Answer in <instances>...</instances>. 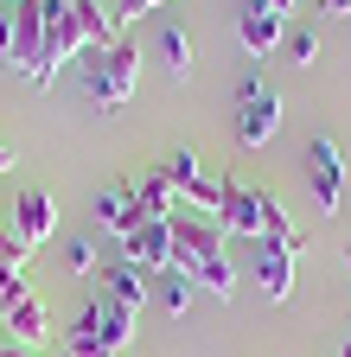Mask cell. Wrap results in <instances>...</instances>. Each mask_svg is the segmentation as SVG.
<instances>
[{
  "instance_id": "f1b7e54d",
  "label": "cell",
  "mask_w": 351,
  "mask_h": 357,
  "mask_svg": "<svg viewBox=\"0 0 351 357\" xmlns=\"http://www.w3.org/2000/svg\"><path fill=\"white\" fill-rule=\"evenodd\" d=\"M7 357H32V351H26V344H13V351H7Z\"/></svg>"
},
{
  "instance_id": "ac0fdd59",
  "label": "cell",
  "mask_w": 351,
  "mask_h": 357,
  "mask_svg": "<svg viewBox=\"0 0 351 357\" xmlns=\"http://www.w3.org/2000/svg\"><path fill=\"white\" fill-rule=\"evenodd\" d=\"M0 326H7V338H13V344H26V351L52 338V319H45V306H38L32 294H26V300H20V306L7 312V319H0Z\"/></svg>"
},
{
  "instance_id": "7c38bea8",
  "label": "cell",
  "mask_w": 351,
  "mask_h": 357,
  "mask_svg": "<svg viewBox=\"0 0 351 357\" xmlns=\"http://www.w3.org/2000/svg\"><path fill=\"white\" fill-rule=\"evenodd\" d=\"M96 275H103V287H96V294H103V300H115V306H128V312H141V306L154 300L147 275H141L135 261H121V255H115L109 268H96Z\"/></svg>"
},
{
  "instance_id": "277c9868",
  "label": "cell",
  "mask_w": 351,
  "mask_h": 357,
  "mask_svg": "<svg viewBox=\"0 0 351 357\" xmlns=\"http://www.w3.org/2000/svg\"><path fill=\"white\" fill-rule=\"evenodd\" d=\"M275 134H281V96L262 83V70H249L243 89H237V141L255 153V147H269Z\"/></svg>"
},
{
  "instance_id": "5b68a950",
  "label": "cell",
  "mask_w": 351,
  "mask_h": 357,
  "mask_svg": "<svg viewBox=\"0 0 351 357\" xmlns=\"http://www.w3.org/2000/svg\"><path fill=\"white\" fill-rule=\"evenodd\" d=\"M306 192H313V204L326 217L345 204V153H338V141H326V134L306 141Z\"/></svg>"
},
{
  "instance_id": "3957f363",
  "label": "cell",
  "mask_w": 351,
  "mask_h": 357,
  "mask_svg": "<svg viewBox=\"0 0 351 357\" xmlns=\"http://www.w3.org/2000/svg\"><path fill=\"white\" fill-rule=\"evenodd\" d=\"M38 7H45V58H38V70H32V89H52V83L64 77V64H70L90 38H83L70 0H38Z\"/></svg>"
},
{
  "instance_id": "4dcf8cb0",
  "label": "cell",
  "mask_w": 351,
  "mask_h": 357,
  "mask_svg": "<svg viewBox=\"0 0 351 357\" xmlns=\"http://www.w3.org/2000/svg\"><path fill=\"white\" fill-rule=\"evenodd\" d=\"M7 7H20V0H7Z\"/></svg>"
},
{
  "instance_id": "2e32d148",
  "label": "cell",
  "mask_w": 351,
  "mask_h": 357,
  "mask_svg": "<svg viewBox=\"0 0 351 357\" xmlns=\"http://www.w3.org/2000/svg\"><path fill=\"white\" fill-rule=\"evenodd\" d=\"M70 13H77V26H83V38L96 45V52H109V45H121L128 32H121V20L103 7V0H70Z\"/></svg>"
},
{
  "instance_id": "cb8c5ba5",
  "label": "cell",
  "mask_w": 351,
  "mask_h": 357,
  "mask_svg": "<svg viewBox=\"0 0 351 357\" xmlns=\"http://www.w3.org/2000/svg\"><path fill=\"white\" fill-rule=\"evenodd\" d=\"M147 7H160V0H121V13H115V20H121V26H128V20H141V13H147Z\"/></svg>"
},
{
  "instance_id": "5bb4252c",
  "label": "cell",
  "mask_w": 351,
  "mask_h": 357,
  "mask_svg": "<svg viewBox=\"0 0 351 357\" xmlns=\"http://www.w3.org/2000/svg\"><path fill=\"white\" fill-rule=\"evenodd\" d=\"M281 38H287V13L255 7V0H249V13H243V52H249V58H269Z\"/></svg>"
},
{
  "instance_id": "484cf974",
  "label": "cell",
  "mask_w": 351,
  "mask_h": 357,
  "mask_svg": "<svg viewBox=\"0 0 351 357\" xmlns=\"http://www.w3.org/2000/svg\"><path fill=\"white\" fill-rule=\"evenodd\" d=\"M7 166H13V147H7V141H0V172H7Z\"/></svg>"
},
{
  "instance_id": "603a6c76",
  "label": "cell",
  "mask_w": 351,
  "mask_h": 357,
  "mask_svg": "<svg viewBox=\"0 0 351 357\" xmlns=\"http://www.w3.org/2000/svg\"><path fill=\"white\" fill-rule=\"evenodd\" d=\"M287 58H294V64H313V58H320V38H313V32H294V38H287Z\"/></svg>"
},
{
  "instance_id": "44dd1931",
  "label": "cell",
  "mask_w": 351,
  "mask_h": 357,
  "mask_svg": "<svg viewBox=\"0 0 351 357\" xmlns=\"http://www.w3.org/2000/svg\"><path fill=\"white\" fill-rule=\"evenodd\" d=\"M26 294H32V287H26V268H0V319H7Z\"/></svg>"
},
{
  "instance_id": "8fae6325",
  "label": "cell",
  "mask_w": 351,
  "mask_h": 357,
  "mask_svg": "<svg viewBox=\"0 0 351 357\" xmlns=\"http://www.w3.org/2000/svg\"><path fill=\"white\" fill-rule=\"evenodd\" d=\"M121 261H135L141 275H166L172 268V230L166 223H141V230L121 243Z\"/></svg>"
},
{
  "instance_id": "9a60e30c",
  "label": "cell",
  "mask_w": 351,
  "mask_h": 357,
  "mask_svg": "<svg viewBox=\"0 0 351 357\" xmlns=\"http://www.w3.org/2000/svg\"><path fill=\"white\" fill-rule=\"evenodd\" d=\"M262 243H275V249H294V255H306V236L294 230V211H287L275 192H262Z\"/></svg>"
},
{
  "instance_id": "f546056e",
  "label": "cell",
  "mask_w": 351,
  "mask_h": 357,
  "mask_svg": "<svg viewBox=\"0 0 351 357\" xmlns=\"http://www.w3.org/2000/svg\"><path fill=\"white\" fill-rule=\"evenodd\" d=\"M345 268H351V249H345Z\"/></svg>"
},
{
  "instance_id": "30bf717a",
  "label": "cell",
  "mask_w": 351,
  "mask_h": 357,
  "mask_svg": "<svg viewBox=\"0 0 351 357\" xmlns=\"http://www.w3.org/2000/svg\"><path fill=\"white\" fill-rule=\"evenodd\" d=\"M217 223H224V236H255V243H262V192H249V185H237V178H224Z\"/></svg>"
},
{
  "instance_id": "6da1fadb",
  "label": "cell",
  "mask_w": 351,
  "mask_h": 357,
  "mask_svg": "<svg viewBox=\"0 0 351 357\" xmlns=\"http://www.w3.org/2000/svg\"><path fill=\"white\" fill-rule=\"evenodd\" d=\"M166 230H172V268H179V275H192L198 287H211V294L230 300L237 268H230V255H224V223L204 217V211H172Z\"/></svg>"
},
{
  "instance_id": "7a4b0ae2",
  "label": "cell",
  "mask_w": 351,
  "mask_h": 357,
  "mask_svg": "<svg viewBox=\"0 0 351 357\" xmlns=\"http://www.w3.org/2000/svg\"><path fill=\"white\" fill-rule=\"evenodd\" d=\"M135 77H141V45H135V38H121V45H109V52H96V64L83 70L96 109H121L128 96H135Z\"/></svg>"
},
{
  "instance_id": "ba28073f",
  "label": "cell",
  "mask_w": 351,
  "mask_h": 357,
  "mask_svg": "<svg viewBox=\"0 0 351 357\" xmlns=\"http://www.w3.org/2000/svg\"><path fill=\"white\" fill-rule=\"evenodd\" d=\"M147 223V211H141V198H135V185H103L96 192V230L103 236H115V243H128Z\"/></svg>"
},
{
  "instance_id": "d6986e66",
  "label": "cell",
  "mask_w": 351,
  "mask_h": 357,
  "mask_svg": "<svg viewBox=\"0 0 351 357\" xmlns=\"http://www.w3.org/2000/svg\"><path fill=\"white\" fill-rule=\"evenodd\" d=\"M160 58H166L172 83H186V77H192V32L166 20V32H160Z\"/></svg>"
},
{
  "instance_id": "ffe728a7",
  "label": "cell",
  "mask_w": 351,
  "mask_h": 357,
  "mask_svg": "<svg viewBox=\"0 0 351 357\" xmlns=\"http://www.w3.org/2000/svg\"><path fill=\"white\" fill-rule=\"evenodd\" d=\"M147 287H154V300L172 312V319H179V312L192 306V287H198V281H192V275H179V268H166V275H160V281H147Z\"/></svg>"
},
{
  "instance_id": "4fadbf2b",
  "label": "cell",
  "mask_w": 351,
  "mask_h": 357,
  "mask_svg": "<svg viewBox=\"0 0 351 357\" xmlns=\"http://www.w3.org/2000/svg\"><path fill=\"white\" fill-rule=\"evenodd\" d=\"M294 268H300V255H294V249L255 243V287L269 294V300H287V294H294Z\"/></svg>"
},
{
  "instance_id": "52a82bcc",
  "label": "cell",
  "mask_w": 351,
  "mask_h": 357,
  "mask_svg": "<svg viewBox=\"0 0 351 357\" xmlns=\"http://www.w3.org/2000/svg\"><path fill=\"white\" fill-rule=\"evenodd\" d=\"M13 236H20L26 249H38V243L58 236V204H52L45 185H20V192H13Z\"/></svg>"
},
{
  "instance_id": "e0dca14e",
  "label": "cell",
  "mask_w": 351,
  "mask_h": 357,
  "mask_svg": "<svg viewBox=\"0 0 351 357\" xmlns=\"http://www.w3.org/2000/svg\"><path fill=\"white\" fill-rule=\"evenodd\" d=\"M135 198H141L147 223H166L172 211H179V204H172L179 192H172V172H166V166H154V172H141V178H135Z\"/></svg>"
},
{
  "instance_id": "9c48e42d",
  "label": "cell",
  "mask_w": 351,
  "mask_h": 357,
  "mask_svg": "<svg viewBox=\"0 0 351 357\" xmlns=\"http://www.w3.org/2000/svg\"><path fill=\"white\" fill-rule=\"evenodd\" d=\"M64 357H121V344L109 338V319H103V294L83 306V319L70 326V338H64Z\"/></svg>"
},
{
  "instance_id": "7402d4cb",
  "label": "cell",
  "mask_w": 351,
  "mask_h": 357,
  "mask_svg": "<svg viewBox=\"0 0 351 357\" xmlns=\"http://www.w3.org/2000/svg\"><path fill=\"white\" fill-rule=\"evenodd\" d=\"M64 268H70V275H90V268H96V243L90 236H70L64 243Z\"/></svg>"
},
{
  "instance_id": "4316f807",
  "label": "cell",
  "mask_w": 351,
  "mask_h": 357,
  "mask_svg": "<svg viewBox=\"0 0 351 357\" xmlns=\"http://www.w3.org/2000/svg\"><path fill=\"white\" fill-rule=\"evenodd\" d=\"M7 351H13V338H7V332H0V357H7Z\"/></svg>"
},
{
  "instance_id": "83f0119b",
  "label": "cell",
  "mask_w": 351,
  "mask_h": 357,
  "mask_svg": "<svg viewBox=\"0 0 351 357\" xmlns=\"http://www.w3.org/2000/svg\"><path fill=\"white\" fill-rule=\"evenodd\" d=\"M338 357H351V326H345V351H338Z\"/></svg>"
},
{
  "instance_id": "d4e9b609",
  "label": "cell",
  "mask_w": 351,
  "mask_h": 357,
  "mask_svg": "<svg viewBox=\"0 0 351 357\" xmlns=\"http://www.w3.org/2000/svg\"><path fill=\"white\" fill-rule=\"evenodd\" d=\"M320 7H326V13H338V20H345V13H351V0H320Z\"/></svg>"
},
{
  "instance_id": "8992f818",
  "label": "cell",
  "mask_w": 351,
  "mask_h": 357,
  "mask_svg": "<svg viewBox=\"0 0 351 357\" xmlns=\"http://www.w3.org/2000/svg\"><path fill=\"white\" fill-rule=\"evenodd\" d=\"M166 172H172V192L186 198V211H204V217H217V204H224V185H217V178L198 166V153L192 147H179L166 160Z\"/></svg>"
}]
</instances>
